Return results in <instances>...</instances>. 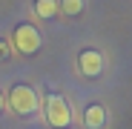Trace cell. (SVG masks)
<instances>
[{
	"mask_svg": "<svg viewBox=\"0 0 132 129\" xmlns=\"http://www.w3.org/2000/svg\"><path fill=\"white\" fill-rule=\"evenodd\" d=\"M35 14L43 17V20H49L57 14V0H35Z\"/></svg>",
	"mask_w": 132,
	"mask_h": 129,
	"instance_id": "8992f818",
	"label": "cell"
},
{
	"mask_svg": "<svg viewBox=\"0 0 132 129\" xmlns=\"http://www.w3.org/2000/svg\"><path fill=\"white\" fill-rule=\"evenodd\" d=\"M43 112H46V123L55 126V129H66L72 123V106L66 103L57 92L46 95V100H43Z\"/></svg>",
	"mask_w": 132,
	"mask_h": 129,
	"instance_id": "6da1fadb",
	"label": "cell"
},
{
	"mask_svg": "<svg viewBox=\"0 0 132 129\" xmlns=\"http://www.w3.org/2000/svg\"><path fill=\"white\" fill-rule=\"evenodd\" d=\"M57 12L75 17V14H80V12H83V0H60V3H57Z\"/></svg>",
	"mask_w": 132,
	"mask_h": 129,
	"instance_id": "52a82bcc",
	"label": "cell"
},
{
	"mask_svg": "<svg viewBox=\"0 0 132 129\" xmlns=\"http://www.w3.org/2000/svg\"><path fill=\"white\" fill-rule=\"evenodd\" d=\"M0 112H3V92H0Z\"/></svg>",
	"mask_w": 132,
	"mask_h": 129,
	"instance_id": "9c48e42d",
	"label": "cell"
},
{
	"mask_svg": "<svg viewBox=\"0 0 132 129\" xmlns=\"http://www.w3.org/2000/svg\"><path fill=\"white\" fill-rule=\"evenodd\" d=\"M83 126L86 129H103L106 126V109L101 103H89L83 112Z\"/></svg>",
	"mask_w": 132,
	"mask_h": 129,
	"instance_id": "5b68a950",
	"label": "cell"
},
{
	"mask_svg": "<svg viewBox=\"0 0 132 129\" xmlns=\"http://www.w3.org/2000/svg\"><path fill=\"white\" fill-rule=\"evenodd\" d=\"M6 103L17 115H32L37 109V95H35V89L29 83H14L9 89V95H6Z\"/></svg>",
	"mask_w": 132,
	"mask_h": 129,
	"instance_id": "7a4b0ae2",
	"label": "cell"
},
{
	"mask_svg": "<svg viewBox=\"0 0 132 129\" xmlns=\"http://www.w3.org/2000/svg\"><path fill=\"white\" fill-rule=\"evenodd\" d=\"M0 52H3V55H6V43H3V40H0Z\"/></svg>",
	"mask_w": 132,
	"mask_h": 129,
	"instance_id": "ba28073f",
	"label": "cell"
},
{
	"mask_svg": "<svg viewBox=\"0 0 132 129\" xmlns=\"http://www.w3.org/2000/svg\"><path fill=\"white\" fill-rule=\"evenodd\" d=\"M78 66H80V72L86 78H98L101 69H103V55L98 49H83L80 57H78Z\"/></svg>",
	"mask_w": 132,
	"mask_h": 129,
	"instance_id": "277c9868",
	"label": "cell"
},
{
	"mask_svg": "<svg viewBox=\"0 0 132 129\" xmlns=\"http://www.w3.org/2000/svg\"><path fill=\"white\" fill-rule=\"evenodd\" d=\"M12 37H14V49H17L20 55H35V52L40 49V32H37L32 23H20Z\"/></svg>",
	"mask_w": 132,
	"mask_h": 129,
	"instance_id": "3957f363",
	"label": "cell"
}]
</instances>
